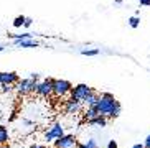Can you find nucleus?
Listing matches in <instances>:
<instances>
[{
  "mask_svg": "<svg viewBox=\"0 0 150 148\" xmlns=\"http://www.w3.org/2000/svg\"><path fill=\"white\" fill-rule=\"evenodd\" d=\"M63 135H64V127H63L59 122H54L45 130L43 140L46 142V143H53L54 140L59 138V137H63Z\"/></svg>",
  "mask_w": 150,
  "mask_h": 148,
  "instance_id": "nucleus-2",
  "label": "nucleus"
},
{
  "mask_svg": "<svg viewBox=\"0 0 150 148\" xmlns=\"http://www.w3.org/2000/svg\"><path fill=\"white\" fill-rule=\"evenodd\" d=\"M25 18H27V17H23V15H18V17L13 20V26H15V28H22L23 23H25Z\"/></svg>",
  "mask_w": 150,
  "mask_h": 148,
  "instance_id": "nucleus-19",
  "label": "nucleus"
},
{
  "mask_svg": "<svg viewBox=\"0 0 150 148\" xmlns=\"http://www.w3.org/2000/svg\"><path fill=\"white\" fill-rule=\"evenodd\" d=\"M132 148H144V145H142V143H135Z\"/></svg>",
  "mask_w": 150,
  "mask_h": 148,
  "instance_id": "nucleus-29",
  "label": "nucleus"
},
{
  "mask_svg": "<svg viewBox=\"0 0 150 148\" xmlns=\"http://www.w3.org/2000/svg\"><path fill=\"white\" fill-rule=\"evenodd\" d=\"M30 79H33V81L38 82V81H40V74H38V73H31L30 74Z\"/></svg>",
  "mask_w": 150,
  "mask_h": 148,
  "instance_id": "nucleus-23",
  "label": "nucleus"
},
{
  "mask_svg": "<svg viewBox=\"0 0 150 148\" xmlns=\"http://www.w3.org/2000/svg\"><path fill=\"white\" fill-rule=\"evenodd\" d=\"M53 143H54V148H76L78 140L73 133H64L63 137L54 140Z\"/></svg>",
  "mask_w": 150,
  "mask_h": 148,
  "instance_id": "nucleus-7",
  "label": "nucleus"
},
{
  "mask_svg": "<svg viewBox=\"0 0 150 148\" xmlns=\"http://www.w3.org/2000/svg\"><path fill=\"white\" fill-rule=\"evenodd\" d=\"M30 148H48V147H45V145H40V143H33Z\"/></svg>",
  "mask_w": 150,
  "mask_h": 148,
  "instance_id": "nucleus-27",
  "label": "nucleus"
},
{
  "mask_svg": "<svg viewBox=\"0 0 150 148\" xmlns=\"http://www.w3.org/2000/svg\"><path fill=\"white\" fill-rule=\"evenodd\" d=\"M0 148H10V147H7V145H0Z\"/></svg>",
  "mask_w": 150,
  "mask_h": 148,
  "instance_id": "nucleus-30",
  "label": "nucleus"
},
{
  "mask_svg": "<svg viewBox=\"0 0 150 148\" xmlns=\"http://www.w3.org/2000/svg\"><path fill=\"white\" fill-rule=\"evenodd\" d=\"M10 140V132L5 125H0V145H7Z\"/></svg>",
  "mask_w": 150,
  "mask_h": 148,
  "instance_id": "nucleus-15",
  "label": "nucleus"
},
{
  "mask_svg": "<svg viewBox=\"0 0 150 148\" xmlns=\"http://www.w3.org/2000/svg\"><path fill=\"white\" fill-rule=\"evenodd\" d=\"M35 87H36V81L30 78H25V79H20L17 84H15V89L20 96H28L31 92H35Z\"/></svg>",
  "mask_w": 150,
  "mask_h": 148,
  "instance_id": "nucleus-5",
  "label": "nucleus"
},
{
  "mask_svg": "<svg viewBox=\"0 0 150 148\" xmlns=\"http://www.w3.org/2000/svg\"><path fill=\"white\" fill-rule=\"evenodd\" d=\"M144 148H150V135H147L145 143H144Z\"/></svg>",
  "mask_w": 150,
  "mask_h": 148,
  "instance_id": "nucleus-25",
  "label": "nucleus"
},
{
  "mask_svg": "<svg viewBox=\"0 0 150 148\" xmlns=\"http://www.w3.org/2000/svg\"><path fill=\"white\" fill-rule=\"evenodd\" d=\"M115 2H117V4H122V0H115Z\"/></svg>",
  "mask_w": 150,
  "mask_h": 148,
  "instance_id": "nucleus-31",
  "label": "nucleus"
},
{
  "mask_svg": "<svg viewBox=\"0 0 150 148\" xmlns=\"http://www.w3.org/2000/svg\"><path fill=\"white\" fill-rule=\"evenodd\" d=\"M140 2V5H144V7H150V0H139Z\"/></svg>",
  "mask_w": 150,
  "mask_h": 148,
  "instance_id": "nucleus-26",
  "label": "nucleus"
},
{
  "mask_svg": "<svg viewBox=\"0 0 150 148\" xmlns=\"http://www.w3.org/2000/svg\"><path fill=\"white\" fill-rule=\"evenodd\" d=\"M91 89H93V87H89L88 84H78V86L71 87V91H69L71 99H74V100H78V102L83 104V100L86 99V96L91 92Z\"/></svg>",
  "mask_w": 150,
  "mask_h": 148,
  "instance_id": "nucleus-6",
  "label": "nucleus"
},
{
  "mask_svg": "<svg viewBox=\"0 0 150 148\" xmlns=\"http://www.w3.org/2000/svg\"><path fill=\"white\" fill-rule=\"evenodd\" d=\"M73 84L66 79H53V96L56 97H64L69 94Z\"/></svg>",
  "mask_w": 150,
  "mask_h": 148,
  "instance_id": "nucleus-3",
  "label": "nucleus"
},
{
  "mask_svg": "<svg viewBox=\"0 0 150 148\" xmlns=\"http://www.w3.org/2000/svg\"><path fill=\"white\" fill-rule=\"evenodd\" d=\"M35 94L40 97H50L53 96V79H43V81H38L35 87Z\"/></svg>",
  "mask_w": 150,
  "mask_h": 148,
  "instance_id": "nucleus-4",
  "label": "nucleus"
},
{
  "mask_svg": "<svg viewBox=\"0 0 150 148\" xmlns=\"http://www.w3.org/2000/svg\"><path fill=\"white\" fill-rule=\"evenodd\" d=\"M129 25H130V28H137V26L140 25V18H139V15H134V17L129 18Z\"/></svg>",
  "mask_w": 150,
  "mask_h": 148,
  "instance_id": "nucleus-17",
  "label": "nucleus"
},
{
  "mask_svg": "<svg viewBox=\"0 0 150 148\" xmlns=\"http://www.w3.org/2000/svg\"><path fill=\"white\" fill-rule=\"evenodd\" d=\"M33 25V20H31V18H25V23H23V26H25V28H30V26Z\"/></svg>",
  "mask_w": 150,
  "mask_h": 148,
  "instance_id": "nucleus-22",
  "label": "nucleus"
},
{
  "mask_svg": "<svg viewBox=\"0 0 150 148\" xmlns=\"http://www.w3.org/2000/svg\"><path fill=\"white\" fill-rule=\"evenodd\" d=\"M12 36V39H25V38H33V36H31V33H23V35H17V33H15V35H10Z\"/></svg>",
  "mask_w": 150,
  "mask_h": 148,
  "instance_id": "nucleus-20",
  "label": "nucleus"
},
{
  "mask_svg": "<svg viewBox=\"0 0 150 148\" xmlns=\"http://www.w3.org/2000/svg\"><path fill=\"white\" fill-rule=\"evenodd\" d=\"M76 148H99V145H97V142L94 138H89L86 143H78Z\"/></svg>",
  "mask_w": 150,
  "mask_h": 148,
  "instance_id": "nucleus-16",
  "label": "nucleus"
},
{
  "mask_svg": "<svg viewBox=\"0 0 150 148\" xmlns=\"http://www.w3.org/2000/svg\"><path fill=\"white\" fill-rule=\"evenodd\" d=\"M20 81V76L13 71H7V73H0V86L7 84V86H15Z\"/></svg>",
  "mask_w": 150,
  "mask_h": 148,
  "instance_id": "nucleus-9",
  "label": "nucleus"
},
{
  "mask_svg": "<svg viewBox=\"0 0 150 148\" xmlns=\"http://www.w3.org/2000/svg\"><path fill=\"white\" fill-rule=\"evenodd\" d=\"M33 127H35V122H33L31 118H27V117H22V118H20V127H18V130L30 132Z\"/></svg>",
  "mask_w": 150,
  "mask_h": 148,
  "instance_id": "nucleus-12",
  "label": "nucleus"
},
{
  "mask_svg": "<svg viewBox=\"0 0 150 148\" xmlns=\"http://www.w3.org/2000/svg\"><path fill=\"white\" fill-rule=\"evenodd\" d=\"M12 44L15 48H27V49H31V48H40V41H36L35 38H25V39H12Z\"/></svg>",
  "mask_w": 150,
  "mask_h": 148,
  "instance_id": "nucleus-8",
  "label": "nucleus"
},
{
  "mask_svg": "<svg viewBox=\"0 0 150 148\" xmlns=\"http://www.w3.org/2000/svg\"><path fill=\"white\" fill-rule=\"evenodd\" d=\"M2 92L4 94H7V92H12V89H13V86H7V84H2Z\"/></svg>",
  "mask_w": 150,
  "mask_h": 148,
  "instance_id": "nucleus-21",
  "label": "nucleus"
},
{
  "mask_svg": "<svg viewBox=\"0 0 150 148\" xmlns=\"http://www.w3.org/2000/svg\"><path fill=\"white\" fill-rule=\"evenodd\" d=\"M107 148H117V142H115V140H109Z\"/></svg>",
  "mask_w": 150,
  "mask_h": 148,
  "instance_id": "nucleus-24",
  "label": "nucleus"
},
{
  "mask_svg": "<svg viewBox=\"0 0 150 148\" xmlns=\"http://www.w3.org/2000/svg\"><path fill=\"white\" fill-rule=\"evenodd\" d=\"M88 123L91 127H96V128H104V127H107V118L102 117V115H99V117L93 118V120H89Z\"/></svg>",
  "mask_w": 150,
  "mask_h": 148,
  "instance_id": "nucleus-14",
  "label": "nucleus"
},
{
  "mask_svg": "<svg viewBox=\"0 0 150 148\" xmlns=\"http://www.w3.org/2000/svg\"><path fill=\"white\" fill-rule=\"evenodd\" d=\"M97 99H99V94H97L94 89H91V92H89L88 96H86V99L83 100V105H86V107H93V105H96Z\"/></svg>",
  "mask_w": 150,
  "mask_h": 148,
  "instance_id": "nucleus-11",
  "label": "nucleus"
},
{
  "mask_svg": "<svg viewBox=\"0 0 150 148\" xmlns=\"http://www.w3.org/2000/svg\"><path fill=\"white\" fill-rule=\"evenodd\" d=\"M5 48H7V44H5V43H0V53L5 51Z\"/></svg>",
  "mask_w": 150,
  "mask_h": 148,
  "instance_id": "nucleus-28",
  "label": "nucleus"
},
{
  "mask_svg": "<svg viewBox=\"0 0 150 148\" xmlns=\"http://www.w3.org/2000/svg\"><path fill=\"white\" fill-rule=\"evenodd\" d=\"M96 117H99V112L96 110V107H86L84 109V113H83L84 122H89V120H93Z\"/></svg>",
  "mask_w": 150,
  "mask_h": 148,
  "instance_id": "nucleus-13",
  "label": "nucleus"
},
{
  "mask_svg": "<svg viewBox=\"0 0 150 148\" xmlns=\"http://www.w3.org/2000/svg\"><path fill=\"white\" fill-rule=\"evenodd\" d=\"M93 107H96L99 115L106 118H117L120 115V110H122L119 100H115V97L109 92L99 94V99H97L96 105H93Z\"/></svg>",
  "mask_w": 150,
  "mask_h": 148,
  "instance_id": "nucleus-1",
  "label": "nucleus"
},
{
  "mask_svg": "<svg viewBox=\"0 0 150 148\" xmlns=\"http://www.w3.org/2000/svg\"><path fill=\"white\" fill-rule=\"evenodd\" d=\"M99 53H101V51H99L97 48H93V49H83L81 54H83V56H97Z\"/></svg>",
  "mask_w": 150,
  "mask_h": 148,
  "instance_id": "nucleus-18",
  "label": "nucleus"
},
{
  "mask_svg": "<svg viewBox=\"0 0 150 148\" xmlns=\"http://www.w3.org/2000/svg\"><path fill=\"white\" fill-rule=\"evenodd\" d=\"M64 110H66L68 115H76V113H79L81 110H83V104L69 97V99L64 102Z\"/></svg>",
  "mask_w": 150,
  "mask_h": 148,
  "instance_id": "nucleus-10",
  "label": "nucleus"
}]
</instances>
